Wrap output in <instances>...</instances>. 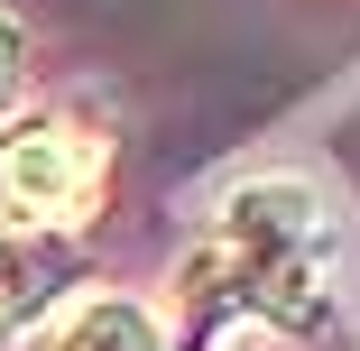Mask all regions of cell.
I'll list each match as a JSON object with an SVG mask.
<instances>
[{
    "instance_id": "6da1fadb",
    "label": "cell",
    "mask_w": 360,
    "mask_h": 351,
    "mask_svg": "<svg viewBox=\"0 0 360 351\" xmlns=\"http://www.w3.org/2000/svg\"><path fill=\"white\" fill-rule=\"evenodd\" d=\"M323 277H333V213H323V194L296 185V176H259L185 250L176 305H185L194 342H212L222 324H250V314L277 324V333H314L333 314Z\"/></svg>"
},
{
    "instance_id": "7a4b0ae2",
    "label": "cell",
    "mask_w": 360,
    "mask_h": 351,
    "mask_svg": "<svg viewBox=\"0 0 360 351\" xmlns=\"http://www.w3.org/2000/svg\"><path fill=\"white\" fill-rule=\"evenodd\" d=\"M102 167L111 148L75 120H19L0 139V203L19 222H84L102 203Z\"/></svg>"
},
{
    "instance_id": "3957f363",
    "label": "cell",
    "mask_w": 360,
    "mask_h": 351,
    "mask_svg": "<svg viewBox=\"0 0 360 351\" xmlns=\"http://www.w3.org/2000/svg\"><path fill=\"white\" fill-rule=\"evenodd\" d=\"M37 351H167V324L129 296H84L75 314H56Z\"/></svg>"
},
{
    "instance_id": "277c9868",
    "label": "cell",
    "mask_w": 360,
    "mask_h": 351,
    "mask_svg": "<svg viewBox=\"0 0 360 351\" xmlns=\"http://www.w3.org/2000/svg\"><path fill=\"white\" fill-rule=\"evenodd\" d=\"M56 296V259L28 241V231H10V222H0V342H10L37 305Z\"/></svg>"
},
{
    "instance_id": "5b68a950",
    "label": "cell",
    "mask_w": 360,
    "mask_h": 351,
    "mask_svg": "<svg viewBox=\"0 0 360 351\" xmlns=\"http://www.w3.org/2000/svg\"><path fill=\"white\" fill-rule=\"evenodd\" d=\"M19 84H28V37H19L10 19H0V111L19 102Z\"/></svg>"
}]
</instances>
